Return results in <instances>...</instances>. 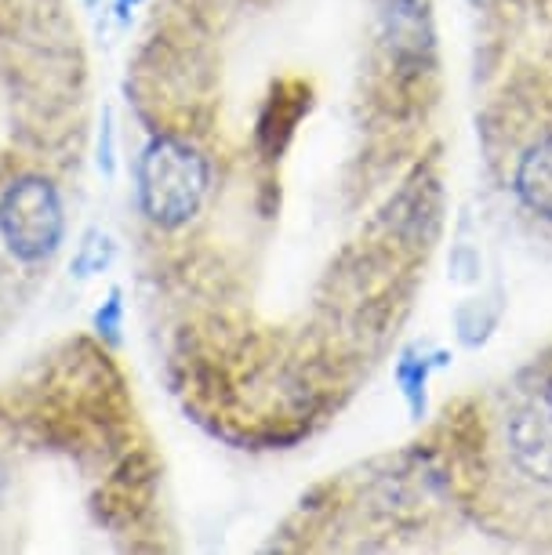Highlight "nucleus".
<instances>
[{"mask_svg": "<svg viewBox=\"0 0 552 555\" xmlns=\"http://www.w3.org/2000/svg\"><path fill=\"white\" fill-rule=\"evenodd\" d=\"M207 193V160L190 142L161 134L139 160V204L156 225H182L201 211Z\"/></svg>", "mask_w": 552, "mask_h": 555, "instance_id": "nucleus-1", "label": "nucleus"}, {"mask_svg": "<svg viewBox=\"0 0 552 555\" xmlns=\"http://www.w3.org/2000/svg\"><path fill=\"white\" fill-rule=\"evenodd\" d=\"M0 236L23 261H40L62 240V204L44 178H18L0 196Z\"/></svg>", "mask_w": 552, "mask_h": 555, "instance_id": "nucleus-2", "label": "nucleus"}, {"mask_svg": "<svg viewBox=\"0 0 552 555\" xmlns=\"http://www.w3.org/2000/svg\"><path fill=\"white\" fill-rule=\"evenodd\" d=\"M513 465L530 483L552 487V385L527 392L505 422Z\"/></svg>", "mask_w": 552, "mask_h": 555, "instance_id": "nucleus-3", "label": "nucleus"}, {"mask_svg": "<svg viewBox=\"0 0 552 555\" xmlns=\"http://www.w3.org/2000/svg\"><path fill=\"white\" fill-rule=\"evenodd\" d=\"M516 193L530 211L552 222V139L535 142L516 164Z\"/></svg>", "mask_w": 552, "mask_h": 555, "instance_id": "nucleus-4", "label": "nucleus"}, {"mask_svg": "<svg viewBox=\"0 0 552 555\" xmlns=\"http://www.w3.org/2000/svg\"><path fill=\"white\" fill-rule=\"evenodd\" d=\"M113 261V240L106 233H88L85 244H80L77 258H73V272L77 276H95Z\"/></svg>", "mask_w": 552, "mask_h": 555, "instance_id": "nucleus-5", "label": "nucleus"}, {"mask_svg": "<svg viewBox=\"0 0 552 555\" xmlns=\"http://www.w3.org/2000/svg\"><path fill=\"white\" fill-rule=\"evenodd\" d=\"M95 327H99L102 334H110V338H113V334L120 331V291H113L106 306L99 309V317H95Z\"/></svg>", "mask_w": 552, "mask_h": 555, "instance_id": "nucleus-6", "label": "nucleus"}, {"mask_svg": "<svg viewBox=\"0 0 552 555\" xmlns=\"http://www.w3.org/2000/svg\"><path fill=\"white\" fill-rule=\"evenodd\" d=\"M120 4H139V0H120Z\"/></svg>", "mask_w": 552, "mask_h": 555, "instance_id": "nucleus-7", "label": "nucleus"}]
</instances>
